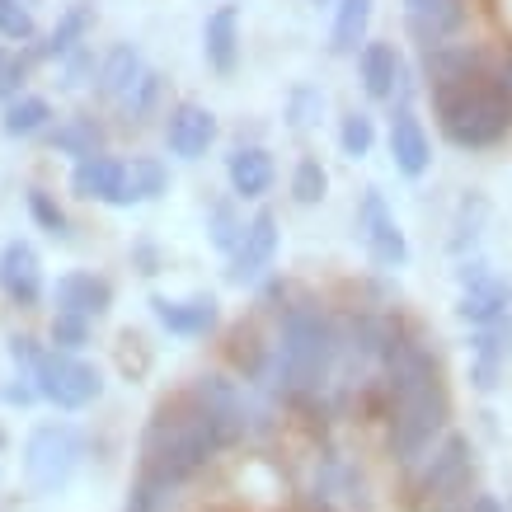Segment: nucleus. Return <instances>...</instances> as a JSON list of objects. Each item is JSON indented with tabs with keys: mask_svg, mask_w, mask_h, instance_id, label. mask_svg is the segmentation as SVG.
Wrapping results in <instances>:
<instances>
[{
	"mask_svg": "<svg viewBox=\"0 0 512 512\" xmlns=\"http://www.w3.org/2000/svg\"><path fill=\"white\" fill-rule=\"evenodd\" d=\"M217 456H221L217 433H212V423L202 419V409L188 400L184 390L151 409V419L141 428V480L184 489Z\"/></svg>",
	"mask_w": 512,
	"mask_h": 512,
	"instance_id": "f257e3e1",
	"label": "nucleus"
},
{
	"mask_svg": "<svg viewBox=\"0 0 512 512\" xmlns=\"http://www.w3.org/2000/svg\"><path fill=\"white\" fill-rule=\"evenodd\" d=\"M428 94H433L442 137L461 151H484L512 132V90L498 80V71L466 80H433Z\"/></svg>",
	"mask_w": 512,
	"mask_h": 512,
	"instance_id": "f03ea898",
	"label": "nucleus"
},
{
	"mask_svg": "<svg viewBox=\"0 0 512 512\" xmlns=\"http://www.w3.org/2000/svg\"><path fill=\"white\" fill-rule=\"evenodd\" d=\"M184 395L202 409V419L212 423L221 451L240 447V442H259V437H268L273 423H278L273 404H264L254 390H245L226 372H198L184 386Z\"/></svg>",
	"mask_w": 512,
	"mask_h": 512,
	"instance_id": "7ed1b4c3",
	"label": "nucleus"
},
{
	"mask_svg": "<svg viewBox=\"0 0 512 512\" xmlns=\"http://www.w3.org/2000/svg\"><path fill=\"white\" fill-rule=\"evenodd\" d=\"M386 423H390V456L395 466L414 470L428 456V451L451 433V395L437 381H423L414 390H400V395H386Z\"/></svg>",
	"mask_w": 512,
	"mask_h": 512,
	"instance_id": "20e7f679",
	"label": "nucleus"
},
{
	"mask_svg": "<svg viewBox=\"0 0 512 512\" xmlns=\"http://www.w3.org/2000/svg\"><path fill=\"white\" fill-rule=\"evenodd\" d=\"M85 461V433L76 423H38L24 442V480L33 494H62Z\"/></svg>",
	"mask_w": 512,
	"mask_h": 512,
	"instance_id": "39448f33",
	"label": "nucleus"
},
{
	"mask_svg": "<svg viewBox=\"0 0 512 512\" xmlns=\"http://www.w3.org/2000/svg\"><path fill=\"white\" fill-rule=\"evenodd\" d=\"M414 489H419L437 512H451V503L475 494V442L466 433H447L419 466H414Z\"/></svg>",
	"mask_w": 512,
	"mask_h": 512,
	"instance_id": "423d86ee",
	"label": "nucleus"
},
{
	"mask_svg": "<svg viewBox=\"0 0 512 512\" xmlns=\"http://www.w3.org/2000/svg\"><path fill=\"white\" fill-rule=\"evenodd\" d=\"M29 381L38 400L57 404L66 414H76V409H85V404H94L104 395V372L94 362H85L80 353H57V348H43Z\"/></svg>",
	"mask_w": 512,
	"mask_h": 512,
	"instance_id": "0eeeda50",
	"label": "nucleus"
},
{
	"mask_svg": "<svg viewBox=\"0 0 512 512\" xmlns=\"http://www.w3.org/2000/svg\"><path fill=\"white\" fill-rule=\"evenodd\" d=\"M456 282H461V301H456V315L466 320V325L484 329L503 320L512 306V282L498 278L494 268L484 264V259H466V264L456 268Z\"/></svg>",
	"mask_w": 512,
	"mask_h": 512,
	"instance_id": "6e6552de",
	"label": "nucleus"
},
{
	"mask_svg": "<svg viewBox=\"0 0 512 512\" xmlns=\"http://www.w3.org/2000/svg\"><path fill=\"white\" fill-rule=\"evenodd\" d=\"M357 71H362V90H367V99L409 109L414 76H409V62L400 57V47L395 43H362V52H357Z\"/></svg>",
	"mask_w": 512,
	"mask_h": 512,
	"instance_id": "1a4fd4ad",
	"label": "nucleus"
},
{
	"mask_svg": "<svg viewBox=\"0 0 512 512\" xmlns=\"http://www.w3.org/2000/svg\"><path fill=\"white\" fill-rule=\"evenodd\" d=\"M357 231L367 240V254H372L376 268H404L409 264V240H404L400 221L390 217L381 188H367L362 193V207H357Z\"/></svg>",
	"mask_w": 512,
	"mask_h": 512,
	"instance_id": "9d476101",
	"label": "nucleus"
},
{
	"mask_svg": "<svg viewBox=\"0 0 512 512\" xmlns=\"http://www.w3.org/2000/svg\"><path fill=\"white\" fill-rule=\"evenodd\" d=\"M273 254H278V212L259 207V212L245 221V235H240V245H235V254H231L226 278H231L235 287L259 282L264 278V268L273 264Z\"/></svg>",
	"mask_w": 512,
	"mask_h": 512,
	"instance_id": "9b49d317",
	"label": "nucleus"
},
{
	"mask_svg": "<svg viewBox=\"0 0 512 512\" xmlns=\"http://www.w3.org/2000/svg\"><path fill=\"white\" fill-rule=\"evenodd\" d=\"M508 357H512V315H503L494 325L475 329V339H470V386L480 395H494L503 386Z\"/></svg>",
	"mask_w": 512,
	"mask_h": 512,
	"instance_id": "f8f14e48",
	"label": "nucleus"
},
{
	"mask_svg": "<svg viewBox=\"0 0 512 512\" xmlns=\"http://www.w3.org/2000/svg\"><path fill=\"white\" fill-rule=\"evenodd\" d=\"M151 311H156L160 325L170 329V334H179V339H207V334L221 325V306L212 292H193V296H179V301L151 296Z\"/></svg>",
	"mask_w": 512,
	"mask_h": 512,
	"instance_id": "ddd939ff",
	"label": "nucleus"
},
{
	"mask_svg": "<svg viewBox=\"0 0 512 512\" xmlns=\"http://www.w3.org/2000/svg\"><path fill=\"white\" fill-rule=\"evenodd\" d=\"M217 141V113L184 99V104H174L170 118H165V146H170L179 160H198L207 156V146Z\"/></svg>",
	"mask_w": 512,
	"mask_h": 512,
	"instance_id": "4468645a",
	"label": "nucleus"
},
{
	"mask_svg": "<svg viewBox=\"0 0 512 512\" xmlns=\"http://www.w3.org/2000/svg\"><path fill=\"white\" fill-rule=\"evenodd\" d=\"M390 160L404 179H423L433 170V141L414 118V109H395V118H390Z\"/></svg>",
	"mask_w": 512,
	"mask_h": 512,
	"instance_id": "2eb2a0df",
	"label": "nucleus"
},
{
	"mask_svg": "<svg viewBox=\"0 0 512 512\" xmlns=\"http://www.w3.org/2000/svg\"><path fill=\"white\" fill-rule=\"evenodd\" d=\"M494 62H489V52L480 43H433L423 47V76L428 85L433 80H466V76H489Z\"/></svg>",
	"mask_w": 512,
	"mask_h": 512,
	"instance_id": "dca6fc26",
	"label": "nucleus"
},
{
	"mask_svg": "<svg viewBox=\"0 0 512 512\" xmlns=\"http://www.w3.org/2000/svg\"><path fill=\"white\" fill-rule=\"evenodd\" d=\"M0 287L10 292L15 306H38L43 301V264H38L33 245L10 240V245L0 249Z\"/></svg>",
	"mask_w": 512,
	"mask_h": 512,
	"instance_id": "f3484780",
	"label": "nucleus"
},
{
	"mask_svg": "<svg viewBox=\"0 0 512 512\" xmlns=\"http://www.w3.org/2000/svg\"><path fill=\"white\" fill-rule=\"evenodd\" d=\"M202 57L217 76H231L240 66V5H217L202 24Z\"/></svg>",
	"mask_w": 512,
	"mask_h": 512,
	"instance_id": "a211bd4d",
	"label": "nucleus"
},
{
	"mask_svg": "<svg viewBox=\"0 0 512 512\" xmlns=\"http://www.w3.org/2000/svg\"><path fill=\"white\" fill-rule=\"evenodd\" d=\"M57 315H80V320H99V315H109L113 306V287L104 278H94V273H66L57 278Z\"/></svg>",
	"mask_w": 512,
	"mask_h": 512,
	"instance_id": "6ab92c4d",
	"label": "nucleus"
},
{
	"mask_svg": "<svg viewBox=\"0 0 512 512\" xmlns=\"http://www.w3.org/2000/svg\"><path fill=\"white\" fill-rule=\"evenodd\" d=\"M404 10H409V33L419 38V47L447 43L466 24V0H404Z\"/></svg>",
	"mask_w": 512,
	"mask_h": 512,
	"instance_id": "aec40b11",
	"label": "nucleus"
},
{
	"mask_svg": "<svg viewBox=\"0 0 512 512\" xmlns=\"http://www.w3.org/2000/svg\"><path fill=\"white\" fill-rule=\"evenodd\" d=\"M226 179H231L235 198H264L278 170H273V156L264 146H235L231 160H226Z\"/></svg>",
	"mask_w": 512,
	"mask_h": 512,
	"instance_id": "412c9836",
	"label": "nucleus"
},
{
	"mask_svg": "<svg viewBox=\"0 0 512 512\" xmlns=\"http://www.w3.org/2000/svg\"><path fill=\"white\" fill-rule=\"evenodd\" d=\"M170 188V170L160 165V160L151 156H137L123 165V179H118V188H113V207H137V202H151L160 198Z\"/></svg>",
	"mask_w": 512,
	"mask_h": 512,
	"instance_id": "4be33fe9",
	"label": "nucleus"
},
{
	"mask_svg": "<svg viewBox=\"0 0 512 512\" xmlns=\"http://www.w3.org/2000/svg\"><path fill=\"white\" fill-rule=\"evenodd\" d=\"M367 24H372V0H339L334 10V29H329V52L334 57H353L367 43Z\"/></svg>",
	"mask_w": 512,
	"mask_h": 512,
	"instance_id": "5701e85b",
	"label": "nucleus"
},
{
	"mask_svg": "<svg viewBox=\"0 0 512 512\" xmlns=\"http://www.w3.org/2000/svg\"><path fill=\"white\" fill-rule=\"evenodd\" d=\"M118 179H123V160H113V156H90V160H80L76 170H71V188H76V198L109 202L113 188H118Z\"/></svg>",
	"mask_w": 512,
	"mask_h": 512,
	"instance_id": "b1692460",
	"label": "nucleus"
},
{
	"mask_svg": "<svg viewBox=\"0 0 512 512\" xmlns=\"http://www.w3.org/2000/svg\"><path fill=\"white\" fill-rule=\"evenodd\" d=\"M141 71H146V66H141L137 47L118 43L109 57H104V66H99V94H104V99H123V94L141 80Z\"/></svg>",
	"mask_w": 512,
	"mask_h": 512,
	"instance_id": "393cba45",
	"label": "nucleus"
},
{
	"mask_svg": "<svg viewBox=\"0 0 512 512\" xmlns=\"http://www.w3.org/2000/svg\"><path fill=\"white\" fill-rule=\"evenodd\" d=\"M268 348H273V343L259 339V329H254V325H240L231 334V348H226V357H231V367L245 376V381H254V386H259V381H264V372H268Z\"/></svg>",
	"mask_w": 512,
	"mask_h": 512,
	"instance_id": "a878e982",
	"label": "nucleus"
},
{
	"mask_svg": "<svg viewBox=\"0 0 512 512\" xmlns=\"http://www.w3.org/2000/svg\"><path fill=\"white\" fill-rule=\"evenodd\" d=\"M52 146L66 151V156H76V165H80V160H90V156H104V151H99V146H104V132H99L94 118H71V123H62L52 132Z\"/></svg>",
	"mask_w": 512,
	"mask_h": 512,
	"instance_id": "bb28decb",
	"label": "nucleus"
},
{
	"mask_svg": "<svg viewBox=\"0 0 512 512\" xmlns=\"http://www.w3.org/2000/svg\"><path fill=\"white\" fill-rule=\"evenodd\" d=\"M90 19H94L90 5H71L66 19L52 29V38H47L43 47H33V57H71L80 47V38H85V29H90Z\"/></svg>",
	"mask_w": 512,
	"mask_h": 512,
	"instance_id": "cd10ccee",
	"label": "nucleus"
},
{
	"mask_svg": "<svg viewBox=\"0 0 512 512\" xmlns=\"http://www.w3.org/2000/svg\"><path fill=\"white\" fill-rule=\"evenodd\" d=\"M47 118H52V104H47L43 94H24V99H10L0 127H5V137H29V132L47 127Z\"/></svg>",
	"mask_w": 512,
	"mask_h": 512,
	"instance_id": "c85d7f7f",
	"label": "nucleus"
},
{
	"mask_svg": "<svg viewBox=\"0 0 512 512\" xmlns=\"http://www.w3.org/2000/svg\"><path fill=\"white\" fill-rule=\"evenodd\" d=\"M372 146H376V123H372V113H362L353 109L348 118L339 123V151L348 160H362V156H372Z\"/></svg>",
	"mask_w": 512,
	"mask_h": 512,
	"instance_id": "c756f323",
	"label": "nucleus"
},
{
	"mask_svg": "<svg viewBox=\"0 0 512 512\" xmlns=\"http://www.w3.org/2000/svg\"><path fill=\"white\" fill-rule=\"evenodd\" d=\"M329 193V174L325 165L315 156H301L296 160V170H292V198L301 202V207H315V202H325Z\"/></svg>",
	"mask_w": 512,
	"mask_h": 512,
	"instance_id": "7c9ffc66",
	"label": "nucleus"
},
{
	"mask_svg": "<svg viewBox=\"0 0 512 512\" xmlns=\"http://www.w3.org/2000/svg\"><path fill=\"white\" fill-rule=\"evenodd\" d=\"M484 217H489V202H484L480 193L461 198V212H456V231H451V254H466V249L480 240Z\"/></svg>",
	"mask_w": 512,
	"mask_h": 512,
	"instance_id": "2f4dec72",
	"label": "nucleus"
},
{
	"mask_svg": "<svg viewBox=\"0 0 512 512\" xmlns=\"http://www.w3.org/2000/svg\"><path fill=\"white\" fill-rule=\"evenodd\" d=\"M207 231H212V245L231 259L235 254V245H240V235H245V217L235 212L231 202H217L212 212H207Z\"/></svg>",
	"mask_w": 512,
	"mask_h": 512,
	"instance_id": "473e14b6",
	"label": "nucleus"
},
{
	"mask_svg": "<svg viewBox=\"0 0 512 512\" xmlns=\"http://www.w3.org/2000/svg\"><path fill=\"white\" fill-rule=\"evenodd\" d=\"M320 113H325V94L315 90V85H296L292 104H287V123H292V132H311V127L320 123Z\"/></svg>",
	"mask_w": 512,
	"mask_h": 512,
	"instance_id": "72a5a7b5",
	"label": "nucleus"
},
{
	"mask_svg": "<svg viewBox=\"0 0 512 512\" xmlns=\"http://www.w3.org/2000/svg\"><path fill=\"white\" fill-rule=\"evenodd\" d=\"M0 38H10V43H29L33 38L29 0H0Z\"/></svg>",
	"mask_w": 512,
	"mask_h": 512,
	"instance_id": "f704fd0d",
	"label": "nucleus"
},
{
	"mask_svg": "<svg viewBox=\"0 0 512 512\" xmlns=\"http://www.w3.org/2000/svg\"><path fill=\"white\" fill-rule=\"evenodd\" d=\"M29 212H33V221H38L47 235H57V240L66 235V212L57 207V198H52L47 188H29Z\"/></svg>",
	"mask_w": 512,
	"mask_h": 512,
	"instance_id": "c9c22d12",
	"label": "nucleus"
},
{
	"mask_svg": "<svg viewBox=\"0 0 512 512\" xmlns=\"http://www.w3.org/2000/svg\"><path fill=\"white\" fill-rule=\"evenodd\" d=\"M90 343V320H80V315H57L52 320V348L57 353H80Z\"/></svg>",
	"mask_w": 512,
	"mask_h": 512,
	"instance_id": "e433bc0d",
	"label": "nucleus"
},
{
	"mask_svg": "<svg viewBox=\"0 0 512 512\" xmlns=\"http://www.w3.org/2000/svg\"><path fill=\"white\" fill-rule=\"evenodd\" d=\"M156 94H160V76H156V71H141V80L123 94V104H127V123H141V118H146V109L156 104Z\"/></svg>",
	"mask_w": 512,
	"mask_h": 512,
	"instance_id": "4c0bfd02",
	"label": "nucleus"
},
{
	"mask_svg": "<svg viewBox=\"0 0 512 512\" xmlns=\"http://www.w3.org/2000/svg\"><path fill=\"white\" fill-rule=\"evenodd\" d=\"M38 357H43L38 339H29V334H15V339H10V362H15V367L33 372V362H38Z\"/></svg>",
	"mask_w": 512,
	"mask_h": 512,
	"instance_id": "58836bf2",
	"label": "nucleus"
},
{
	"mask_svg": "<svg viewBox=\"0 0 512 512\" xmlns=\"http://www.w3.org/2000/svg\"><path fill=\"white\" fill-rule=\"evenodd\" d=\"M33 400H38V395H33V381H24V376H15L10 386H0V404H15V409H29Z\"/></svg>",
	"mask_w": 512,
	"mask_h": 512,
	"instance_id": "ea45409f",
	"label": "nucleus"
},
{
	"mask_svg": "<svg viewBox=\"0 0 512 512\" xmlns=\"http://www.w3.org/2000/svg\"><path fill=\"white\" fill-rule=\"evenodd\" d=\"M19 80H24V66L19 62H0V99H15V90H19Z\"/></svg>",
	"mask_w": 512,
	"mask_h": 512,
	"instance_id": "a19ab883",
	"label": "nucleus"
},
{
	"mask_svg": "<svg viewBox=\"0 0 512 512\" xmlns=\"http://www.w3.org/2000/svg\"><path fill=\"white\" fill-rule=\"evenodd\" d=\"M132 259L141 264V273H146V278H151V273H160V254L151 245H137V249H132Z\"/></svg>",
	"mask_w": 512,
	"mask_h": 512,
	"instance_id": "79ce46f5",
	"label": "nucleus"
},
{
	"mask_svg": "<svg viewBox=\"0 0 512 512\" xmlns=\"http://www.w3.org/2000/svg\"><path fill=\"white\" fill-rule=\"evenodd\" d=\"M498 80H503V85H508V90H512V52H508V62L498 66Z\"/></svg>",
	"mask_w": 512,
	"mask_h": 512,
	"instance_id": "37998d69",
	"label": "nucleus"
},
{
	"mask_svg": "<svg viewBox=\"0 0 512 512\" xmlns=\"http://www.w3.org/2000/svg\"><path fill=\"white\" fill-rule=\"evenodd\" d=\"M311 5H329V0H311Z\"/></svg>",
	"mask_w": 512,
	"mask_h": 512,
	"instance_id": "c03bdc74",
	"label": "nucleus"
},
{
	"mask_svg": "<svg viewBox=\"0 0 512 512\" xmlns=\"http://www.w3.org/2000/svg\"><path fill=\"white\" fill-rule=\"evenodd\" d=\"M503 508H508V512H512V498H508V503H503Z\"/></svg>",
	"mask_w": 512,
	"mask_h": 512,
	"instance_id": "a18cd8bd",
	"label": "nucleus"
},
{
	"mask_svg": "<svg viewBox=\"0 0 512 512\" xmlns=\"http://www.w3.org/2000/svg\"><path fill=\"white\" fill-rule=\"evenodd\" d=\"M0 447H5V433H0Z\"/></svg>",
	"mask_w": 512,
	"mask_h": 512,
	"instance_id": "49530a36",
	"label": "nucleus"
},
{
	"mask_svg": "<svg viewBox=\"0 0 512 512\" xmlns=\"http://www.w3.org/2000/svg\"><path fill=\"white\" fill-rule=\"evenodd\" d=\"M0 62H5V57H0Z\"/></svg>",
	"mask_w": 512,
	"mask_h": 512,
	"instance_id": "de8ad7c7",
	"label": "nucleus"
}]
</instances>
